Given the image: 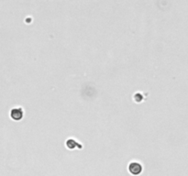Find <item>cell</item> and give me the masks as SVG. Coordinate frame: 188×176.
Here are the masks:
<instances>
[{
	"label": "cell",
	"mask_w": 188,
	"mask_h": 176,
	"mask_svg": "<svg viewBox=\"0 0 188 176\" xmlns=\"http://www.w3.org/2000/svg\"><path fill=\"white\" fill-rule=\"evenodd\" d=\"M129 171L132 175H140L142 171V165L140 162L132 161L129 165Z\"/></svg>",
	"instance_id": "cell-1"
},
{
	"label": "cell",
	"mask_w": 188,
	"mask_h": 176,
	"mask_svg": "<svg viewBox=\"0 0 188 176\" xmlns=\"http://www.w3.org/2000/svg\"><path fill=\"white\" fill-rule=\"evenodd\" d=\"M23 110L20 107H16V108H13L10 112V117L11 118L15 120V121H19V120L22 119L23 118Z\"/></svg>",
	"instance_id": "cell-2"
},
{
	"label": "cell",
	"mask_w": 188,
	"mask_h": 176,
	"mask_svg": "<svg viewBox=\"0 0 188 176\" xmlns=\"http://www.w3.org/2000/svg\"><path fill=\"white\" fill-rule=\"evenodd\" d=\"M66 146H67V148L70 149H74L76 147H77L78 149L82 148V145L79 144L77 141H75L74 139H69L66 141Z\"/></svg>",
	"instance_id": "cell-3"
}]
</instances>
